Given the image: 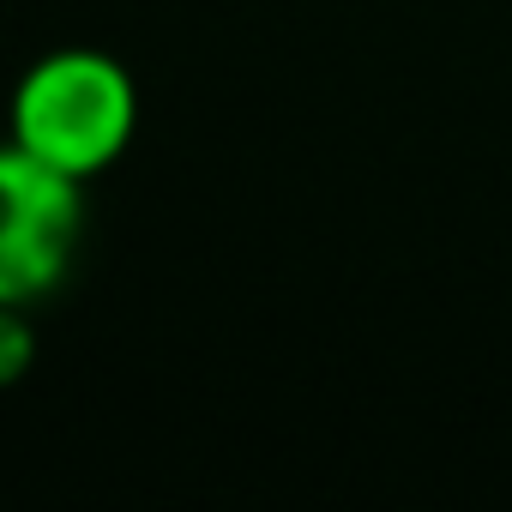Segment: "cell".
Segmentation results:
<instances>
[{
  "label": "cell",
  "mask_w": 512,
  "mask_h": 512,
  "mask_svg": "<svg viewBox=\"0 0 512 512\" xmlns=\"http://www.w3.org/2000/svg\"><path fill=\"white\" fill-rule=\"evenodd\" d=\"M31 350H37V338H31V326L0 302V386L7 380H19L25 368H31Z\"/></svg>",
  "instance_id": "3957f363"
},
{
  "label": "cell",
  "mask_w": 512,
  "mask_h": 512,
  "mask_svg": "<svg viewBox=\"0 0 512 512\" xmlns=\"http://www.w3.org/2000/svg\"><path fill=\"white\" fill-rule=\"evenodd\" d=\"M85 247V199L73 175L31 157L25 145L0 151V302L55 296Z\"/></svg>",
  "instance_id": "7a4b0ae2"
},
{
  "label": "cell",
  "mask_w": 512,
  "mask_h": 512,
  "mask_svg": "<svg viewBox=\"0 0 512 512\" xmlns=\"http://www.w3.org/2000/svg\"><path fill=\"white\" fill-rule=\"evenodd\" d=\"M133 115H139V103H133L127 73L91 49L49 55L43 67L25 73V85L13 97L19 145L73 181L97 175L109 157H121V145L133 139Z\"/></svg>",
  "instance_id": "6da1fadb"
}]
</instances>
